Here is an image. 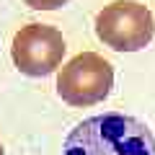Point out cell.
<instances>
[{"mask_svg":"<svg viewBox=\"0 0 155 155\" xmlns=\"http://www.w3.org/2000/svg\"><path fill=\"white\" fill-rule=\"evenodd\" d=\"M28 8H34V11H54V8H62L67 5L70 0H23Z\"/></svg>","mask_w":155,"mask_h":155,"instance_id":"5b68a950","label":"cell"},{"mask_svg":"<svg viewBox=\"0 0 155 155\" xmlns=\"http://www.w3.org/2000/svg\"><path fill=\"white\" fill-rule=\"evenodd\" d=\"M96 36L114 52H140L155 36V18L137 0H114L96 16Z\"/></svg>","mask_w":155,"mask_h":155,"instance_id":"7a4b0ae2","label":"cell"},{"mask_svg":"<svg viewBox=\"0 0 155 155\" xmlns=\"http://www.w3.org/2000/svg\"><path fill=\"white\" fill-rule=\"evenodd\" d=\"M114 88V67L96 52L75 54L57 72V96L70 106H93L109 98Z\"/></svg>","mask_w":155,"mask_h":155,"instance_id":"3957f363","label":"cell"},{"mask_svg":"<svg viewBox=\"0 0 155 155\" xmlns=\"http://www.w3.org/2000/svg\"><path fill=\"white\" fill-rule=\"evenodd\" d=\"M62 155H155V137L140 119L111 111L75 124Z\"/></svg>","mask_w":155,"mask_h":155,"instance_id":"6da1fadb","label":"cell"},{"mask_svg":"<svg viewBox=\"0 0 155 155\" xmlns=\"http://www.w3.org/2000/svg\"><path fill=\"white\" fill-rule=\"evenodd\" d=\"M0 155H5V147H3V142H0Z\"/></svg>","mask_w":155,"mask_h":155,"instance_id":"8992f818","label":"cell"},{"mask_svg":"<svg viewBox=\"0 0 155 155\" xmlns=\"http://www.w3.org/2000/svg\"><path fill=\"white\" fill-rule=\"evenodd\" d=\"M65 36L54 26L47 23H28L16 31L11 44L13 65L28 78H44L62 65L65 57Z\"/></svg>","mask_w":155,"mask_h":155,"instance_id":"277c9868","label":"cell"}]
</instances>
